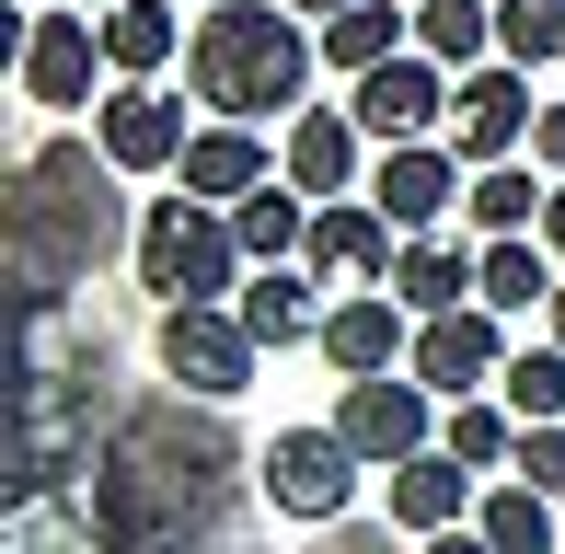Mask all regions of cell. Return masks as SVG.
I'll return each mask as SVG.
<instances>
[{
	"instance_id": "2e32d148",
	"label": "cell",
	"mask_w": 565,
	"mask_h": 554,
	"mask_svg": "<svg viewBox=\"0 0 565 554\" xmlns=\"http://www.w3.org/2000/svg\"><path fill=\"white\" fill-rule=\"evenodd\" d=\"M231 312L254 323V347H312V335H323V312H335V300H323V277H312V266L289 255V266H254L243 289H231Z\"/></svg>"
},
{
	"instance_id": "ffe728a7",
	"label": "cell",
	"mask_w": 565,
	"mask_h": 554,
	"mask_svg": "<svg viewBox=\"0 0 565 554\" xmlns=\"http://www.w3.org/2000/svg\"><path fill=\"white\" fill-rule=\"evenodd\" d=\"M473 532L497 543V554H565V509L543 486H520V473H497V486L473 497Z\"/></svg>"
},
{
	"instance_id": "9c48e42d",
	"label": "cell",
	"mask_w": 565,
	"mask_h": 554,
	"mask_svg": "<svg viewBox=\"0 0 565 554\" xmlns=\"http://www.w3.org/2000/svg\"><path fill=\"white\" fill-rule=\"evenodd\" d=\"M393 255H404V232L381 220L370 185H358V196H312V243H300V266H312L323 289H393Z\"/></svg>"
},
{
	"instance_id": "7c38bea8",
	"label": "cell",
	"mask_w": 565,
	"mask_h": 554,
	"mask_svg": "<svg viewBox=\"0 0 565 554\" xmlns=\"http://www.w3.org/2000/svg\"><path fill=\"white\" fill-rule=\"evenodd\" d=\"M508 312H484V300H461V312H416V382L439 393V405H461V393H497V370H508V335H497Z\"/></svg>"
},
{
	"instance_id": "8992f818",
	"label": "cell",
	"mask_w": 565,
	"mask_h": 554,
	"mask_svg": "<svg viewBox=\"0 0 565 554\" xmlns=\"http://www.w3.org/2000/svg\"><path fill=\"white\" fill-rule=\"evenodd\" d=\"M531 128H543V93H531V70L520 58H484V70H461V93H450V150L461 162H520Z\"/></svg>"
},
{
	"instance_id": "6da1fadb",
	"label": "cell",
	"mask_w": 565,
	"mask_h": 554,
	"mask_svg": "<svg viewBox=\"0 0 565 554\" xmlns=\"http://www.w3.org/2000/svg\"><path fill=\"white\" fill-rule=\"evenodd\" d=\"M312 70H323V23L289 12V0H209L185 35V93L196 116H243V128H289L312 105Z\"/></svg>"
},
{
	"instance_id": "cb8c5ba5",
	"label": "cell",
	"mask_w": 565,
	"mask_h": 554,
	"mask_svg": "<svg viewBox=\"0 0 565 554\" xmlns=\"http://www.w3.org/2000/svg\"><path fill=\"white\" fill-rule=\"evenodd\" d=\"M231 232H243V255H254V266H289L300 243H312V196L277 173V185H254L243 209H231Z\"/></svg>"
},
{
	"instance_id": "e575fe53",
	"label": "cell",
	"mask_w": 565,
	"mask_h": 554,
	"mask_svg": "<svg viewBox=\"0 0 565 554\" xmlns=\"http://www.w3.org/2000/svg\"><path fill=\"white\" fill-rule=\"evenodd\" d=\"M543 312H554V347H565V277H554V300H543Z\"/></svg>"
},
{
	"instance_id": "7a4b0ae2",
	"label": "cell",
	"mask_w": 565,
	"mask_h": 554,
	"mask_svg": "<svg viewBox=\"0 0 565 554\" xmlns=\"http://www.w3.org/2000/svg\"><path fill=\"white\" fill-rule=\"evenodd\" d=\"M243 277H254V255H243V232H231L220 196L173 185V196L139 209V289L162 300V312H173V300H231Z\"/></svg>"
},
{
	"instance_id": "d6a6232c",
	"label": "cell",
	"mask_w": 565,
	"mask_h": 554,
	"mask_svg": "<svg viewBox=\"0 0 565 554\" xmlns=\"http://www.w3.org/2000/svg\"><path fill=\"white\" fill-rule=\"evenodd\" d=\"M543 243L565 255V173H554V196H543Z\"/></svg>"
},
{
	"instance_id": "5b68a950",
	"label": "cell",
	"mask_w": 565,
	"mask_h": 554,
	"mask_svg": "<svg viewBox=\"0 0 565 554\" xmlns=\"http://www.w3.org/2000/svg\"><path fill=\"white\" fill-rule=\"evenodd\" d=\"M439 393L416 382V370H381V382H335V427L358 439V462H416V450H439Z\"/></svg>"
},
{
	"instance_id": "d4e9b609",
	"label": "cell",
	"mask_w": 565,
	"mask_h": 554,
	"mask_svg": "<svg viewBox=\"0 0 565 554\" xmlns=\"http://www.w3.org/2000/svg\"><path fill=\"white\" fill-rule=\"evenodd\" d=\"M439 450H461L473 473H508L520 462V405H508V393H461L439 416Z\"/></svg>"
},
{
	"instance_id": "3957f363",
	"label": "cell",
	"mask_w": 565,
	"mask_h": 554,
	"mask_svg": "<svg viewBox=\"0 0 565 554\" xmlns=\"http://www.w3.org/2000/svg\"><path fill=\"white\" fill-rule=\"evenodd\" d=\"M254 473H266V509H277V520H312V532H335V520L358 509V473H370V462H358V439L323 416V427H277Z\"/></svg>"
},
{
	"instance_id": "8fae6325",
	"label": "cell",
	"mask_w": 565,
	"mask_h": 554,
	"mask_svg": "<svg viewBox=\"0 0 565 554\" xmlns=\"http://www.w3.org/2000/svg\"><path fill=\"white\" fill-rule=\"evenodd\" d=\"M185 139H196V116H185V93H162V82H116L105 105H93V150H105L116 173H173Z\"/></svg>"
},
{
	"instance_id": "4dcf8cb0",
	"label": "cell",
	"mask_w": 565,
	"mask_h": 554,
	"mask_svg": "<svg viewBox=\"0 0 565 554\" xmlns=\"http://www.w3.org/2000/svg\"><path fill=\"white\" fill-rule=\"evenodd\" d=\"M531 162H543V173H565V105H543V128H531Z\"/></svg>"
},
{
	"instance_id": "ac0fdd59",
	"label": "cell",
	"mask_w": 565,
	"mask_h": 554,
	"mask_svg": "<svg viewBox=\"0 0 565 554\" xmlns=\"http://www.w3.org/2000/svg\"><path fill=\"white\" fill-rule=\"evenodd\" d=\"M473 300H484V312H543V300H554V277H565V255H554V243L543 232H497V243H473Z\"/></svg>"
},
{
	"instance_id": "ba28073f",
	"label": "cell",
	"mask_w": 565,
	"mask_h": 554,
	"mask_svg": "<svg viewBox=\"0 0 565 554\" xmlns=\"http://www.w3.org/2000/svg\"><path fill=\"white\" fill-rule=\"evenodd\" d=\"M162 370L220 405V393H243L254 370H266V347H254V323L231 312V300H173L162 312Z\"/></svg>"
},
{
	"instance_id": "277c9868",
	"label": "cell",
	"mask_w": 565,
	"mask_h": 554,
	"mask_svg": "<svg viewBox=\"0 0 565 554\" xmlns=\"http://www.w3.org/2000/svg\"><path fill=\"white\" fill-rule=\"evenodd\" d=\"M12 70H23V105H46V116H82V105H105V12H82V0H70V12H23V46H12Z\"/></svg>"
},
{
	"instance_id": "4fadbf2b",
	"label": "cell",
	"mask_w": 565,
	"mask_h": 554,
	"mask_svg": "<svg viewBox=\"0 0 565 554\" xmlns=\"http://www.w3.org/2000/svg\"><path fill=\"white\" fill-rule=\"evenodd\" d=\"M370 196H381L393 232H439L461 196H473V162L439 150V139H404V150H381V162H370Z\"/></svg>"
},
{
	"instance_id": "44dd1931",
	"label": "cell",
	"mask_w": 565,
	"mask_h": 554,
	"mask_svg": "<svg viewBox=\"0 0 565 554\" xmlns=\"http://www.w3.org/2000/svg\"><path fill=\"white\" fill-rule=\"evenodd\" d=\"M416 46V0H347L335 23H323V70H381V58H404Z\"/></svg>"
},
{
	"instance_id": "484cf974",
	"label": "cell",
	"mask_w": 565,
	"mask_h": 554,
	"mask_svg": "<svg viewBox=\"0 0 565 554\" xmlns=\"http://www.w3.org/2000/svg\"><path fill=\"white\" fill-rule=\"evenodd\" d=\"M416 46L450 70H484L497 58V0H416Z\"/></svg>"
},
{
	"instance_id": "d6986e66",
	"label": "cell",
	"mask_w": 565,
	"mask_h": 554,
	"mask_svg": "<svg viewBox=\"0 0 565 554\" xmlns=\"http://www.w3.org/2000/svg\"><path fill=\"white\" fill-rule=\"evenodd\" d=\"M185 0H116L105 12V58H116V82H162L173 58H185Z\"/></svg>"
},
{
	"instance_id": "7402d4cb",
	"label": "cell",
	"mask_w": 565,
	"mask_h": 554,
	"mask_svg": "<svg viewBox=\"0 0 565 554\" xmlns=\"http://www.w3.org/2000/svg\"><path fill=\"white\" fill-rule=\"evenodd\" d=\"M473 266H484V255H461L450 232H404V255H393V289L416 300V312H461V300H473Z\"/></svg>"
},
{
	"instance_id": "4316f807",
	"label": "cell",
	"mask_w": 565,
	"mask_h": 554,
	"mask_svg": "<svg viewBox=\"0 0 565 554\" xmlns=\"http://www.w3.org/2000/svg\"><path fill=\"white\" fill-rule=\"evenodd\" d=\"M497 58L565 70V0H497Z\"/></svg>"
},
{
	"instance_id": "f1b7e54d",
	"label": "cell",
	"mask_w": 565,
	"mask_h": 554,
	"mask_svg": "<svg viewBox=\"0 0 565 554\" xmlns=\"http://www.w3.org/2000/svg\"><path fill=\"white\" fill-rule=\"evenodd\" d=\"M508 473H520V486H543L554 509H565V416H543V427H520V462H508Z\"/></svg>"
},
{
	"instance_id": "30bf717a",
	"label": "cell",
	"mask_w": 565,
	"mask_h": 554,
	"mask_svg": "<svg viewBox=\"0 0 565 554\" xmlns=\"http://www.w3.org/2000/svg\"><path fill=\"white\" fill-rule=\"evenodd\" d=\"M323 370L335 382H381V370L416 359V300L404 289H335V312H323Z\"/></svg>"
},
{
	"instance_id": "603a6c76",
	"label": "cell",
	"mask_w": 565,
	"mask_h": 554,
	"mask_svg": "<svg viewBox=\"0 0 565 554\" xmlns=\"http://www.w3.org/2000/svg\"><path fill=\"white\" fill-rule=\"evenodd\" d=\"M543 196H554V173H531V162H484L473 196H461V220H473L484 243H497V232H543Z\"/></svg>"
},
{
	"instance_id": "83f0119b",
	"label": "cell",
	"mask_w": 565,
	"mask_h": 554,
	"mask_svg": "<svg viewBox=\"0 0 565 554\" xmlns=\"http://www.w3.org/2000/svg\"><path fill=\"white\" fill-rule=\"evenodd\" d=\"M497 393H508V405H520V427H543V416H565V347H508Z\"/></svg>"
},
{
	"instance_id": "1f68e13d",
	"label": "cell",
	"mask_w": 565,
	"mask_h": 554,
	"mask_svg": "<svg viewBox=\"0 0 565 554\" xmlns=\"http://www.w3.org/2000/svg\"><path fill=\"white\" fill-rule=\"evenodd\" d=\"M416 554H497V543H484V532H473V520H450V532H427Z\"/></svg>"
},
{
	"instance_id": "f546056e",
	"label": "cell",
	"mask_w": 565,
	"mask_h": 554,
	"mask_svg": "<svg viewBox=\"0 0 565 554\" xmlns=\"http://www.w3.org/2000/svg\"><path fill=\"white\" fill-rule=\"evenodd\" d=\"M323 554H404V543H393V532H370V520H358V509H347V520H335V532H323Z\"/></svg>"
},
{
	"instance_id": "e0dca14e",
	"label": "cell",
	"mask_w": 565,
	"mask_h": 554,
	"mask_svg": "<svg viewBox=\"0 0 565 554\" xmlns=\"http://www.w3.org/2000/svg\"><path fill=\"white\" fill-rule=\"evenodd\" d=\"M473 486L484 473L461 462V450H416V462H393V532H450V520H473Z\"/></svg>"
},
{
	"instance_id": "836d02e7",
	"label": "cell",
	"mask_w": 565,
	"mask_h": 554,
	"mask_svg": "<svg viewBox=\"0 0 565 554\" xmlns=\"http://www.w3.org/2000/svg\"><path fill=\"white\" fill-rule=\"evenodd\" d=\"M289 12H312V23H335V12H347V0H289Z\"/></svg>"
},
{
	"instance_id": "9a60e30c",
	"label": "cell",
	"mask_w": 565,
	"mask_h": 554,
	"mask_svg": "<svg viewBox=\"0 0 565 554\" xmlns=\"http://www.w3.org/2000/svg\"><path fill=\"white\" fill-rule=\"evenodd\" d=\"M173 185H185V196H220V209H243L254 185H277V150H266V128H243V116H196V139H185V162H173Z\"/></svg>"
},
{
	"instance_id": "8d00e7d4",
	"label": "cell",
	"mask_w": 565,
	"mask_h": 554,
	"mask_svg": "<svg viewBox=\"0 0 565 554\" xmlns=\"http://www.w3.org/2000/svg\"><path fill=\"white\" fill-rule=\"evenodd\" d=\"M23 12H35V0H23Z\"/></svg>"
},
{
	"instance_id": "5bb4252c",
	"label": "cell",
	"mask_w": 565,
	"mask_h": 554,
	"mask_svg": "<svg viewBox=\"0 0 565 554\" xmlns=\"http://www.w3.org/2000/svg\"><path fill=\"white\" fill-rule=\"evenodd\" d=\"M277 173H289L300 196H358V173H370V128H358V105H300L289 128H277Z\"/></svg>"
},
{
	"instance_id": "52a82bcc",
	"label": "cell",
	"mask_w": 565,
	"mask_h": 554,
	"mask_svg": "<svg viewBox=\"0 0 565 554\" xmlns=\"http://www.w3.org/2000/svg\"><path fill=\"white\" fill-rule=\"evenodd\" d=\"M450 93H461V70H450V58H427V46H404V58L358 70V82H347V105H358V128H370L381 150H404V139H439Z\"/></svg>"
},
{
	"instance_id": "d590c367",
	"label": "cell",
	"mask_w": 565,
	"mask_h": 554,
	"mask_svg": "<svg viewBox=\"0 0 565 554\" xmlns=\"http://www.w3.org/2000/svg\"><path fill=\"white\" fill-rule=\"evenodd\" d=\"M82 12H116V0H82Z\"/></svg>"
}]
</instances>
